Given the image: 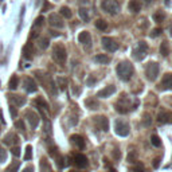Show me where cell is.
Wrapping results in <instances>:
<instances>
[{"label":"cell","mask_w":172,"mask_h":172,"mask_svg":"<svg viewBox=\"0 0 172 172\" xmlns=\"http://www.w3.org/2000/svg\"><path fill=\"white\" fill-rule=\"evenodd\" d=\"M130 172H145V171H144V165L141 163H134V165L130 168Z\"/></svg>","instance_id":"cell-35"},{"label":"cell","mask_w":172,"mask_h":172,"mask_svg":"<svg viewBox=\"0 0 172 172\" xmlns=\"http://www.w3.org/2000/svg\"><path fill=\"white\" fill-rule=\"evenodd\" d=\"M70 140H71V143H73L78 149H83L85 148V140L81 137L79 134H73L70 137Z\"/></svg>","instance_id":"cell-18"},{"label":"cell","mask_w":172,"mask_h":172,"mask_svg":"<svg viewBox=\"0 0 172 172\" xmlns=\"http://www.w3.org/2000/svg\"><path fill=\"white\" fill-rule=\"evenodd\" d=\"M48 24L51 27H55V28H62V27L65 26L62 18L58 15V13H51V15L48 16Z\"/></svg>","instance_id":"cell-13"},{"label":"cell","mask_w":172,"mask_h":172,"mask_svg":"<svg viewBox=\"0 0 172 172\" xmlns=\"http://www.w3.org/2000/svg\"><path fill=\"white\" fill-rule=\"evenodd\" d=\"M164 19H165V15H164V13H163L161 11L153 13V20H155L156 23H160V22H163Z\"/></svg>","instance_id":"cell-33"},{"label":"cell","mask_w":172,"mask_h":172,"mask_svg":"<svg viewBox=\"0 0 172 172\" xmlns=\"http://www.w3.org/2000/svg\"><path fill=\"white\" fill-rule=\"evenodd\" d=\"M31 159H33V147L27 145L24 152V160H31Z\"/></svg>","instance_id":"cell-34"},{"label":"cell","mask_w":172,"mask_h":172,"mask_svg":"<svg viewBox=\"0 0 172 172\" xmlns=\"http://www.w3.org/2000/svg\"><path fill=\"white\" fill-rule=\"evenodd\" d=\"M59 13L65 18V19H70L71 16H73V12H71V10L69 7H62L61 10H59Z\"/></svg>","instance_id":"cell-28"},{"label":"cell","mask_w":172,"mask_h":172,"mask_svg":"<svg viewBox=\"0 0 172 172\" xmlns=\"http://www.w3.org/2000/svg\"><path fill=\"white\" fill-rule=\"evenodd\" d=\"M40 171H42V172H50V164H48V161L44 159V157L40 160Z\"/></svg>","instance_id":"cell-31"},{"label":"cell","mask_w":172,"mask_h":172,"mask_svg":"<svg viewBox=\"0 0 172 172\" xmlns=\"http://www.w3.org/2000/svg\"><path fill=\"white\" fill-rule=\"evenodd\" d=\"M24 116H26L27 121L30 123V125H31V128H33V129H35L39 125V116H38V113H35L33 110H27L24 113Z\"/></svg>","instance_id":"cell-11"},{"label":"cell","mask_w":172,"mask_h":172,"mask_svg":"<svg viewBox=\"0 0 172 172\" xmlns=\"http://www.w3.org/2000/svg\"><path fill=\"white\" fill-rule=\"evenodd\" d=\"M34 104H35V105H38V109L42 112V114H43V110H44V112L48 110V104L44 101L42 97H38V98L34 101Z\"/></svg>","instance_id":"cell-21"},{"label":"cell","mask_w":172,"mask_h":172,"mask_svg":"<svg viewBox=\"0 0 172 172\" xmlns=\"http://www.w3.org/2000/svg\"><path fill=\"white\" fill-rule=\"evenodd\" d=\"M159 86L163 90H172V74L168 73V74H165L164 77H163L161 83Z\"/></svg>","instance_id":"cell-16"},{"label":"cell","mask_w":172,"mask_h":172,"mask_svg":"<svg viewBox=\"0 0 172 172\" xmlns=\"http://www.w3.org/2000/svg\"><path fill=\"white\" fill-rule=\"evenodd\" d=\"M157 123L159 124H171L172 123V114L169 112H165V110L160 112L159 116H157Z\"/></svg>","instance_id":"cell-17"},{"label":"cell","mask_w":172,"mask_h":172,"mask_svg":"<svg viewBox=\"0 0 172 172\" xmlns=\"http://www.w3.org/2000/svg\"><path fill=\"white\" fill-rule=\"evenodd\" d=\"M23 172H34V167H33V165H28V167H26V168L23 169Z\"/></svg>","instance_id":"cell-51"},{"label":"cell","mask_w":172,"mask_h":172,"mask_svg":"<svg viewBox=\"0 0 172 172\" xmlns=\"http://www.w3.org/2000/svg\"><path fill=\"white\" fill-rule=\"evenodd\" d=\"M152 2H153V0H145V3H147V4H151Z\"/></svg>","instance_id":"cell-53"},{"label":"cell","mask_w":172,"mask_h":172,"mask_svg":"<svg viewBox=\"0 0 172 172\" xmlns=\"http://www.w3.org/2000/svg\"><path fill=\"white\" fill-rule=\"evenodd\" d=\"M128 161L129 163H136V161H137V152H136V151H130L128 153Z\"/></svg>","instance_id":"cell-37"},{"label":"cell","mask_w":172,"mask_h":172,"mask_svg":"<svg viewBox=\"0 0 172 172\" xmlns=\"http://www.w3.org/2000/svg\"><path fill=\"white\" fill-rule=\"evenodd\" d=\"M152 117H151V114L149 113H144V119H143V123H144V125L145 126H149L152 124Z\"/></svg>","instance_id":"cell-39"},{"label":"cell","mask_w":172,"mask_h":172,"mask_svg":"<svg viewBox=\"0 0 172 172\" xmlns=\"http://www.w3.org/2000/svg\"><path fill=\"white\" fill-rule=\"evenodd\" d=\"M85 105L86 106H88L89 108V109H98V106H99V104H98V101H97V99L96 98H88V99H86V101H85Z\"/></svg>","instance_id":"cell-25"},{"label":"cell","mask_w":172,"mask_h":172,"mask_svg":"<svg viewBox=\"0 0 172 172\" xmlns=\"http://www.w3.org/2000/svg\"><path fill=\"white\" fill-rule=\"evenodd\" d=\"M48 43H50V40L47 38H40L39 39V47L43 48V50L48 47Z\"/></svg>","instance_id":"cell-38"},{"label":"cell","mask_w":172,"mask_h":172,"mask_svg":"<svg viewBox=\"0 0 172 172\" xmlns=\"http://www.w3.org/2000/svg\"><path fill=\"white\" fill-rule=\"evenodd\" d=\"M147 51H148V44L141 40V42H139V46L132 51V55L136 61H143L147 57Z\"/></svg>","instance_id":"cell-5"},{"label":"cell","mask_w":172,"mask_h":172,"mask_svg":"<svg viewBox=\"0 0 172 172\" xmlns=\"http://www.w3.org/2000/svg\"><path fill=\"white\" fill-rule=\"evenodd\" d=\"M71 172H74V171H71Z\"/></svg>","instance_id":"cell-55"},{"label":"cell","mask_w":172,"mask_h":172,"mask_svg":"<svg viewBox=\"0 0 172 172\" xmlns=\"http://www.w3.org/2000/svg\"><path fill=\"white\" fill-rule=\"evenodd\" d=\"M161 33H163V30L160 28V27H156V28H153L151 31V37L152 38H157V37H160V35H161Z\"/></svg>","instance_id":"cell-41"},{"label":"cell","mask_w":172,"mask_h":172,"mask_svg":"<svg viewBox=\"0 0 172 172\" xmlns=\"http://www.w3.org/2000/svg\"><path fill=\"white\" fill-rule=\"evenodd\" d=\"M81 2H82V3H86V4H88V3H89V0H81Z\"/></svg>","instance_id":"cell-54"},{"label":"cell","mask_w":172,"mask_h":172,"mask_svg":"<svg viewBox=\"0 0 172 172\" xmlns=\"http://www.w3.org/2000/svg\"><path fill=\"white\" fill-rule=\"evenodd\" d=\"M3 143L6 144V145H12V144H18V143H19V137H18L15 133H8L6 137H4Z\"/></svg>","instance_id":"cell-20"},{"label":"cell","mask_w":172,"mask_h":172,"mask_svg":"<svg viewBox=\"0 0 172 172\" xmlns=\"http://www.w3.org/2000/svg\"><path fill=\"white\" fill-rule=\"evenodd\" d=\"M94 24H96V27H97L98 30H102V31L106 30V27H108V23H106V22L104 20V19H97Z\"/></svg>","instance_id":"cell-32"},{"label":"cell","mask_w":172,"mask_h":172,"mask_svg":"<svg viewBox=\"0 0 172 172\" xmlns=\"http://www.w3.org/2000/svg\"><path fill=\"white\" fill-rule=\"evenodd\" d=\"M12 155L16 156V157H19L20 156V148L19 147H13L12 148Z\"/></svg>","instance_id":"cell-47"},{"label":"cell","mask_w":172,"mask_h":172,"mask_svg":"<svg viewBox=\"0 0 172 172\" xmlns=\"http://www.w3.org/2000/svg\"><path fill=\"white\" fill-rule=\"evenodd\" d=\"M78 42L82 43L85 47L90 48L92 47V35H90L89 31H82V33H79L78 35Z\"/></svg>","instance_id":"cell-14"},{"label":"cell","mask_w":172,"mask_h":172,"mask_svg":"<svg viewBox=\"0 0 172 172\" xmlns=\"http://www.w3.org/2000/svg\"><path fill=\"white\" fill-rule=\"evenodd\" d=\"M20 167V161H12L10 165L7 167L6 172H18V169H19Z\"/></svg>","instance_id":"cell-29"},{"label":"cell","mask_w":172,"mask_h":172,"mask_svg":"<svg viewBox=\"0 0 172 172\" xmlns=\"http://www.w3.org/2000/svg\"><path fill=\"white\" fill-rule=\"evenodd\" d=\"M78 13H79L81 19H82L83 22H89V19H90V16H89V12H88V10H86V8H79V11H78Z\"/></svg>","instance_id":"cell-30"},{"label":"cell","mask_w":172,"mask_h":172,"mask_svg":"<svg viewBox=\"0 0 172 172\" xmlns=\"http://www.w3.org/2000/svg\"><path fill=\"white\" fill-rule=\"evenodd\" d=\"M94 61L97 63H101V65H108L112 61V58L108 54H98V55L94 57Z\"/></svg>","instance_id":"cell-22"},{"label":"cell","mask_w":172,"mask_h":172,"mask_svg":"<svg viewBox=\"0 0 172 172\" xmlns=\"http://www.w3.org/2000/svg\"><path fill=\"white\" fill-rule=\"evenodd\" d=\"M23 55L26 58H28V59H30V58H33V55H34V46H33V43H31V42H28L23 47Z\"/></svg>","instance_id":"cell-23"},{"label":"cell","mask_w":172,"mask_h":172,"mask_svg":"<svg viewBox=\"0 0 172 172\" xmlns=\"http://www.w3.org/2000/svg\"><path fill=\"white\" fill-rule=\"evenodd\" d=\"M128 8L136 13V12H140V10H141V4H140L139 0H130L128 4Z\"/></svg>","instance_id":"cell-24"},{"label":"cell","mask_w":172,"mask_h":172,"mask_svg":"<svg viewBox=\"0 0 172 172\" xmlns=\"http://www.w3.org/2000/svg\"><path fill=\"white\" fill-rule=\"evenodd\" d=\"M114 130H116V134L121 136V137H126L130 132V126H129L128 123H125V121H123V120H116Z\"/></svg>","instance_id":"cell-6"},{"label":"cell","mask_w":172,"mask_h":172,"mask_svg":"<svg viewBox=\"0 0 172 172\" xmlns=\"http://www.w3.org/2000/svg\"><path fill=\"white\" fill-rule=\"evenodd\" d=\"M43 22H44V18L43 16H39L35 19V23H34V27H38V26H42L43 24Z\"/></svg>","instance_id":"cell-44"},{"label":"cell","mask_w":172,"mask_h":172,"mask_svg":"<svg viewBox=\"0 0 172 172\" xmlns=\"http://www.w3.org/2000/svg\"><path fill=\"white\" fill-rule=\"evenodd\" d=\"M18 85H19V78H18V75H12L10 78V82H8V88L11 90H16Z\"/></svg>","instance_id":"cell-26"},{"label":"cell","mask_w":172,"mask_h":172,"mask_svg":"<svg viewBox=\"0 0 172 172\" xmlns=\"http://www.w3.org/2000/svg\"><path fill=\"white\" fill-rule=\"evenodd\" d=\"M151 143H152L155 147H160V145H161V140L159 139V136H156V134H153L152 137H151Z\"/></svg>","instance_id":"cell-40"},{"label":"cell","mask_w":172,"mask_h":172,"mask_svg":"<svg viewBox=\"0 0 172 172\" xmlns=\"http://www.w3.org/2000/svg\"><path fill=\"white\" fill-rule=\"evenodd\" d=\"M101 8L106 13L116 15V13L120 12L121 6H120L119 2H116V0H102V2H101Z\"/></svg>","instance_id":"cell-3"},{"label":"cell","mask_w":172,"mask_h":172,"mask_svg":"<svg viewBox=\"0 0 172 172\" xmlns=\"http://www.w3.org/2000/svg\"><path fill=\"white\" fill-rule=\"evenodd\" d=\"M10 113H11V117H12V119H15V117L18 116V110H16V108L13 106V105L10 106Z\"/></svg>","instance_id":"cell-45"},{"label":"cell","mask_w":172,"mask_h":172,"mask_svg":"<svg viewBox=\"0 0 172 172\" xmlns=\"http://www.w3.org/2000/svg\"><path fill=\"white\" fill-rule=\"evenodd\" d=\"M101 42H102V47L109 53H114V51H117V48H119V43H116L114 40L109 37H104L101 39Z\"/></svg>","instance_id":"cell-8"},{"label":"cell","mask_w":172,"mask_h":172,"mask_svg":"<svg viewBox=\"0 0 172 172\" xmlns=\"http://www.w3.org/2000/svg\"><path fill=\"white\" fill-rule=\"evenodd\" d=\"M53 58L58 63H65L66 58H67L66 48L63 47L62 44H57V46H54V48H53Z\"/></svg>","instance_id":"cell-7"},{"label":"cell","mask_w":172,"mask_h":172,"mask_svg":"<svg viewBox=\"0 0 172 172\" xmlns=\"http://www.w3.org/2000/svg\"><path fill=\"white\" fill-rule=\"evenodd\" d=\"M164 3H165V6H167V7H169V6H171V3H169V0H164Z\"/></svg>","instance_id":"cell-52"},{"label":"cell","mask_w":172,"mask_h":172,"mask_svg":"<svg viewBox=\"0 0 172 172\" xmlns=\"http://www.w3.org/2000/svg\"><path fill=\"white\" fill-rule=\"evenodd\" d=\"M50 7H51V6H50V3H48V2H44V6H43V8H42V11H43V12L47 11Z\"/></svg>","instance_id":"cell-50"},{"label":"cell","mask_w":172,"mask_h":172,"mask_svg":"<svg viewBox=\"0 0 172 172\" xmlns=\"http://www.w3.org/2000/svg\"><path fill=\"white\" fill-rule=\"evenodd\" d=\"M114 93H116V86L109 85V86H106V88H104L102 90H99V92L97 93V97L106 98V97H110L112 94H114Z\"/></svg>","instance_id":"cell-15"},{"label":"cell","mask_w":172,"mask_h":172,"mask_svg":"<svg viewBox=\"0 0 172 172\" xmlns=\"http://www.w3.org/2000/svg\"><path fill=\"white\" fill-rule=\"evenodd\" d=\"M7 160V151L0 145V163H4Z\"/></svg>","instance_id":"cell-42"},{"label":"cell","mask_w":172,"mask_h":172,"mask_svg":"<svg viewBox=\"0 0 172 172\" xmlns=\"http://www.w3.org/2000/svg\"><path fill=\"white\" fill-rule=\"evenodd\" d=\"M116 73L119 75V78L124 82H128V81L133 77L134 73V69H133V65L130 63L129 61H123L120 62L116 67Z\"/></svg>","instance_id":"cell-1"},{"label":"cell","mask_w":172,"mask_h":172,"mask_svg":"<svg viewBox=\"0 0 172 172\" xmlns=\"http://www.w3.org/2000/svg\"><path fill=\"white\" fill-rule=\"evenodd\" d=\"M73 163H74V165L77 167V168H85V167L89 165L88 157H86L85 155H82V153H77V155H74L73 156Z\"/></svg>","instance_id":"cell-9"},{"label":"cell","mask_w":172,"mask_h":172,"mask_svg":"<svg viewBox=\"0 0 172 172\" xmlns=\"http://www.w3.org/2000/svg\"><path fill=\"white\" fill-rule=\"evenodd\" d=\"M159 164H160V159H159V157H156V159L153 160V167H155V168H157V167H159Z\"/></svg>","instance_id":"cell-49"},{"label":"cell","mask_w":172,"mask_h":172,"mask_svg":"<svg viewBox=\"0 0 172 172\" xmlns=\"http://www.w3.org/2000/svg\"><path fill=\"white\" fill-rule=\"evenodd\" d=\"M57 82H58V86H59L61 90H65V89H66V86H67V79H66V78L59 77V78L57 79Z\"/></svg>","instance_id":"cell-36"},{"label":"cell","mask_w":172,"mask_h":172,"mask_svg":"<svg viewBox=\"0 0 172 172\" xmlns=\"http://www.w3.org/2000/svg\"><path fill=\"white\" fill-rule=\"evenodd\" d=\"M113 156H114V159L116 160H120V157H121V152H120V149H114V152H113Z\"/></svg>","instance_id":"cell-48"},{"label":"cell","mask_w":172,"mask_h":172,"mask_svg":"<svg viewBox=\"0 0 172 172\" xmlns=\"http://www.w3.org/2000/svg\"><path fill=\"white\" fill-rule=\"evenodd\" d=\"M160 73V66L156 62H149L145 66V75L149 81H156Z\"/></svg>","instance_id":"cell-4"},{"label":"cell","mask_w":172,"mask_h":172,"mask_svg":"<svg viewBox=\"0 0 172 172\" xmlns=\"http://www.w3.org/2000/svg\"><path fill=\"white\" fill-rule=\"evenodd\" d=\"M23 88L27 93H35L38 90V85L31 77H26L23 81Z\"/></svg>","instance_id":"cell-12"},{"label":"cell","mask_w":172,"mask_h":172,"mask_svg":"<svg viewBox=\"0 0 172 172\" xmlns=\"http://www.w3.org/2000/svg\"><path fill=\"white\" fill-rule=\"evenodd\" d=\"M63 157L62 156H57V164H58V167H59V168H62L63 165H65V163H63Z\"/></svg>","instance_id":"cell-46"},{"label":"cell","mask_w":172,"mask_h":172,"mask_svg":"<svg viewBox=\"0 0 172 172\" xmlns=\"http://www.w3.org/2000/svg\"><path fill=\"white\" fill-rule=\"evenodd\" d=\"M10 101L13 104V106H23L26 104V98L22 97V96H15V94H10Z\"/></svg>","instance_id":"cell-19"},{"label":"cell","mask_w":172,"mask_h":172,"mask_svg":"<svg viewBox=\"0 0 172 172\" xmlns=\"http://www.w3.org/2000/svg\"><path fill=\"white\" fill-rule=\"evenodd\" d=\"M15 126H16V129L22 130V132H23V130L26 129V126H24V121H23V120H18L16 123H15Z\"/></svg>","instance_id":"cell-43"},{"label":"cell","mask_w":172,"mask_h":172,"mask_svg":"<svg viewBox=\"0 0 172 172\" xmlns=\"http://www.w3.org/2000/svg\"><path fill=\"white\" fill-rule=\"evenodd\" d=\"M35 75L38 77V79L40 81V83L44 86V89H46L50 94L57 96L58 90H57V86H55V83H54V81L51 79V77H50L48 74L42 73V71H35Z\"/></svg>","instance_id":"cell-2"},{"label":"cell","mask_w":172,"mask_h":172,"mask_svg":"<svg viewBox=\"0 0 172 172\" xmlns=\"http://www.w3.org/2000/svg\"><path fill=\"white\" fill-rule=\"evenodd\" d=\"M160 54L163 57H168V54H169V44L165 40L160 44Z\"/></svg>","instance_id":"cell-27"},{"label":"cell","mask_w":172,"mask_h":172,"mask_svg":"<svg viewBox=\"0 0 172 172\" xmlns=\"http://www.w3.org/2000/svg\"><path fill=\"white\" fill-rule=\"evenodd\" d=\"M93 121L99 129L104 130V132H108V130H109V120H108L105 116H97L93 119Z\"/></svg>","instance_id":"cell-10"}]
</instances>
